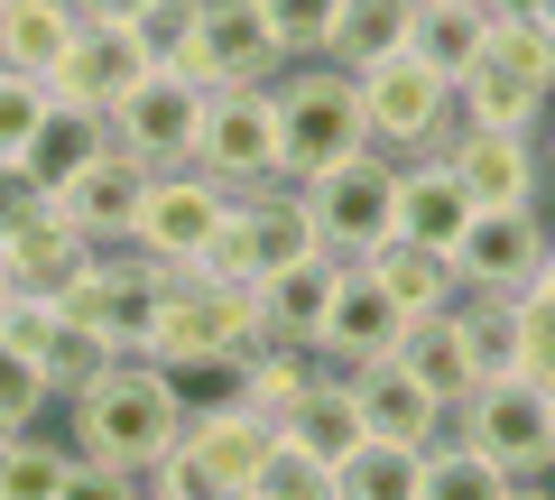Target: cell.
I'll return each instance as SVG.
<instances>
[{
	"label": "cell",
	"instance_id": "cell-1",
	"mask_svg": "<svg viewBox=\"0 0 555 500\" xmlns=\"http://www.w3.org/2000/svg\"><path fill=\"white\" fill-rule=\"evenodd\" d=\"M185 436V389L149 352H112L93 381L75 389V454L112 463V473H158V454Z\"/></svg>",
	"mask_w": 555,
	"mask_h": 500
},
{
	"label": "cell",
	"instance_id": "cell-2",
	"mask_svg": "<svg viewBox=\"0 0 555 500\" xmlns=\"http://www.w3.org/2000/svg\"><path fill=\"white\" fill-rule=\"evenodd\" d=\"M269 93H278V158H287V185H315V177H334L343 158H361V149H371L352 65L297 56Z\"/></svg>",
	"mask_w": 555,
	"mask_h": 500
},
{
	"label": "cell",
	"instance_id": "cell-3",
	"mask_svg": "<svg viewBox=\"0 0 555 500\" xmlns=\"http://www.w3.org/2000/svg\"><path fill=\"white\" fill-rule=\"evenodd\" d=\"M269 445H278V426H269V418H250L241 399L185 408V436L158 454V473H149V500H241Z\"/></svg>",
	"mask_w": 555,
	"mask_h": 500
},
{
	"label": "cell",
	"instance_id": "cell-4",
	"mask_svg": "<svg viewBox=\"0 0 555 500\" xmlns=\"http://www.w3.org/2000/svg\"><path fill=\"white\" fill-rule=\"evenodd\" d=\"M259 334V297L250 287H214L204 269H177L158 297V324H149V361L158 371H232Z\"/></svg>",
	"mask_w": 555,
	"mask_h": 500
},
{
	"label": "cell",
	"instance_id": "cell-5",
	"mask_svg": "<svg viewBox=\"0 0 555 500\" xmlns=\"http://www.w3.org/2000/svg\"><path fill=\"white\" fill-rule=\"evenodd\" d=\"M352 84H361V130H371V149H389V158H444V140L463 130L454 84L416 56V47L352 65Z\"/></svg>",
	"mask_w": 555,
	"mask_h": 500
},
{
	"label": "cell",
	"instance_id": "cell-6",
	"mask_svg": "<svg viewBox=\"0 0 555 500\" xmlns=\"http://www.w3.org/2000/svg\"><path fill=\"white\" fill-rule=\"evenodd\" d=\"M177 269L139 260V251H93V260L75 269V279L56 287L65 324H83V334H102L112 352H149V324H158V297Z\"/></svg>",
	"mask_w": 555,
	"mask_h": 500
},
{
	"label": "cell",
	"instance_id": "cell-7",
	"mask_svg": "<svg viewBox=\"0 0 555 500\" xmlns=\"http://www.w3.org/2000/svg\"><path fill=\"white\" fill-rule=\"evenodd\" d=\"M185 84L222 93V84H278L287 75V47L269 28V0H195V38L177 56Z\"/></svg>",
	"mask_w": 555,
	"mask_h": 500
},
{
	"label": "cell",
	"instance_id": "cell-8",
	"mask_svg": "<svg viewBox=\"0 0 555 500\" xmlns=\"http://www.w3.org/2000/svg\"><path fill=\"white\" fill-rule=\"evenodd\" d=\"M306 204H315V232H324L334 260H371L379 241H398V158L389 149H361L334 177L306 185Z\"/></svg>",
	"mask_w": 555,
	"mask_h": 500
},
{
	"label": "cell",
	"instance_id": "cell-9",
	"mask_svg": "<svg viewBox=\"0 0 555 500\" xmlns=\"http://www.w3.org/2000/svg\"><path fill=\"white\" fill-rule=\"evenodd\" d=\"M454 436H473L491 463H509L518 482L528 473H555V399L528 381V371H500V381H481L473 399L454 408Z\"/></svg>",
	"mask_w": 555,
	"mask_h": 500
},
{
	"label": "cell",
	"instance_id": "cell-10",
	"mask_svg": "<svg viewBox=\"0 0 555 500\" xmlns=\"http://www.w3.org/2000/svg\"><path fill=\"white\" fill-rule=\"evenodd\" d=\"M195 167H204V177H222L232 195L287 177V158H278V93H269V84H222V93L204 102Z\"/></svg>",
	"mask_w": 555,
	"mask_h": 500
},
{
	"label": "cell",
	"instance_id": "cell-11",
	"mask_svg": "<svg viewBox=\"0 0 555 500\" xmlns=\"http://www.w3.org/2000/svg\"><path fill=\"white\" fill-rule=\"evenodd\" d=\"M222 214H232V185L222 177H204V167H158V177H149V204H139V222H130V251L158 260V269H195L204 241L222 232Z\"/></svg>",
	"mask_w": 555,
	"mask_h": 500
},
{
	"label": "cell",
	"instance_id": "cell-12",
	"mask_svg": "<svg viewBox=\"0 0 555 500\" xmlns=\"http://www.w3.org/2000/svg\"><path fill=\"white\" fill-rule=\"evenodd\" d=\"M546 222H537V204H481L473 222H463L454 241V279L463 297H518V287L537 279V260H546Z\"/></svg>",
	"mask_w": 555,
	"mask_h": 500
},
{
	"label": "cell",
	"instance_id": "cell-13",
	"mask_svg": "<svg viewBox=\"0 0 555 500\" xmlns=\"http://www.w3.org/2000/svg\"><path fill=\"white\" fill-rule=\"evenodd\" d=\"M204 84H185L177 65H149V84H139L130 102L112 112V140L139 149L149 167H195V140H204Z\"/></svg>",
	"mask_w": 555,
	"mask_h": 500
},
{
	"label": "cell",
	"instance_id": "cell-14",
	"mask_svg": "<svg viewBox=\"0 0 555 500\" xmlns=\"http://www.w3.org/2000/svg\"><path fill=\"white\" fill-rule=\"evenodd\" d=\"M149 177H158V167L139 158V149L112 140L75 185H56V214L75 222L93 251H130V222H139V204H149Z\"/></svg>",
	"mask_w": 555,
	"mask_h": 500
},
{
	"label": "cell",
	"instance_id": "cell-15",
	"mask_svg": "<svg viewBox=\"0 0 555 500\" xmlns=\"http://www.w3.org/2000/svg\"><path fill=\"white\" fill-rule=\"evenodd\" d=\"M149 47L130 38V28H75V47H65L56 56V75H47V93L56 102H75V112H102L112 120L120 102L139 93V84H149Z\"/></svg>",
	"mask_w": 555,
	"mask_h": 500
},
{
	"label": "cell",
	"instance_id": "cell-16",
	"mask_svg": "<svg viewBox=\"0 0 555 500\" xmlns=\"http://www.w3.org/2000/svg\"><path fill=\"white\" fill-rule=\"evenodd\" d=\"M398 343H408V316L389 306V287L361 260H343L334 297H324V324H315V361L352 371V361H379V352H398Z\"/></svg>",
	"mask_w": 555,
	"mask_h": 500
},
{
	"label": "cell",
	"instance_id": "cell-17",
	"mask_svg": "<svg viewBox=\"0 0 555 500\" xmlns=\"http://www.w3.org/2000/svg\"><path fill=\"white\" fill-rule=\"evenodd\" d=\"M343 381H352V399H361V418H371V436H389V445H436L444 426H454V408H444L436 389L416 381V371H408L398 352L352 361Z\"/></svg>",
	"mask_w": 555,
	"mask_h": 500
},
{
	"label": "cell",
	"instance_id": "cell-18",
	"mask_svg": "<svg viewBox=\"0 0 555 500\" xmlns=\"http://www.w3.org/2000/svg\"><path fill=\"white\" fill-rule=\"evenodd\" d=\"M444 167L463 177L473 204H537V185H546V158H537L528 130H473L463 120L454 140H444Z\"/></svg>",
	"mask_w": 555,
	"mask_h": 500
},
{
	"label": "cell",
	"instance_id": "cell-19",
	"mask_svg": "<svg viewBox=\"0 0 555 500\" xmlns=\"http://www.w3.org/2000/svg\"><path fill=\"white\" fill-rule=\"evenodd\" d=\"M473 214H481V204L463 195V177L444 158H398V241H426V251L454 260V241H463Z\"/></svg>",
	"mask_w": 555,
	"mask_h": 500
},
{
	"label": "cell",
	"instance_id": "cell-20",
	"mask_svg": "<svg viewBox=\"0 0 555 500\" xmlns=\"http://www.w3.org/2000/svg\"><path fill=\"white\" fill-rule=\"evenodd\" d=\"M241 214H250V232H259V279H269V269H297V260H334L324 232H315L306 185H287V177H278V185H250Z\"/></svg>",
	"mask_w": 555,
	"mask_h": 500
},
{
	"label": "cell",
	"instance_id": "cell-21",
	"mask_svg": "<svg viewBox=\"0 0 555 500\" xmlns=\"http://www.w3.org/2000/svg\"><path fill=\"white\" fill-rule=\"evenodd\" d=\"M278 436L287 445H306V454H324V463H343L361 436H371V418H361V399H352V381H343L334 361H324L315 381H306V399L278 418Z\"/></svg>",
	"mask_w": 555,
	"mask_h": 500
},
{
	"label": "cell",
	"instance_id": "cell-22",
	"mask_svg": "<svg viewBox=\"0 0 555 500\" xmlns=\"http://www.w3.org/2000/svg\"><path fill=\"white\" fill-rule=\"evenodd\" d=\"M398 361H408V371L436 389L444 408H463V399L481 389V361H473V334H463V306H444V316H416L408 343H398Z\"/></svg>",
	"mask_w": 555,
	"mask_h": 500
},
{
	"label": "cell",
	"instance_id": "cell-23",
	"mask_svg": "<svg viewBox=\"0 0 555 500\" xmlns=\"http://www.w3.org/2000/svg\"><path fill=\"white\" fill-rule=\"evenodd\" d=\"M343 260H297V269H269V279L250 287L259 297V334L269 343H306L315 352V324H324V297H334Z\"/></svg>",
	"mask_w": 555,
	"mask_h": 500
},
{
	"label": "cell",
	"instance_id": "cell-24",
	"mask_svg": "<svg viewBox=\"0 0 555 500\" xmlns=\"http://www.w3.org/2000/svg\"><path fill=\"white\" fill-rule=\"evenodd\" d=\"M306 381H315V352H306V343H250V352L222 371V399H241L250 418L278 426L287 408L306 399Z\"/></svg>",
	"mask_w": 555,
	"mask_h": 500
},
{
	"label": "cell",
	"instance_id": "cell-25",
	"mask_svg": "<svg viewBox=\"0 0 555 500\" xmlns=\"http://www.w3.org/2000/svg\"><path fill=\"white\" fill-rule=\"evenodd\" d=\"M83 260H93V241H83L75 222L56 214V204H47L38 222H20V232L0 241V279H10V287H47V297H56V287L75 279Z\"/></svg>",
	"mask_w": 555,
	"mask_h": 500
},
{
	"label": "cell",
	"instance_id": "cell-26",
	"mask_svg": "<svg viewBox=\"0 0 555 500\" xmlns=\"http://www.w3.org/2000/svg\"><path fill=\"white\" fill-rule=\"evenodd\" d=\"M361 269H371V279L389 287V306H398L408 324H416V316H444V306L463 297L454 260H444V251H426V241H379V251H371Z\"/></svg>",
	"mask_w": 555,
	"mask_h": 500
},
{
	"label": "cell",
	"instance_id": "cell-27",
	"mask_svg": "<svg viewBox=\"0 0 555 500\" xmlns=\"http://www.w3.org/2000/svg\"><path fill=\"white\" fill-rule=\"evenodd\" d=\"M102 149H112V120H102V112H75V102H47V120H38V140L20 149V167L47 185V195H56V185H75L83 167L102 158Z\"/></svg>",
	"mask_w": 555,
	"mask_h": 500
},
{
	"label": "cell",
	"instance_id": "cell-28",
	"mask_svg": "<svg viewBox=\"0 0 555 500\" xmlns=\"http://www.w3.org/2000/svg\"><path fill=\"white\" fill-rule=\"evenodd\" d=\"M75 0H0V75H56V56L75 47Z\"/></svg>",
	"mask_w": 555,
	"mask_h": 500
},
{
	"label": "cell",
	"instance_id": "cell-29",
	"mask_svg": "<svg viewBox=\"0 0 555 500\" xmlns=\"http://www.w3.org/2000/svg\"><path fill=\"white\" fill-rule=\"evenodd\" d=\"M454 112L473 120V130H528V140H537V130H546V112H555V93H537V84H518L509 65L481 56L473 75L454 84Z\"/></svg>",
	"mask_w": 555,
	"mask_h": 500
},
{
	"label": "cell",
	"instance_id": "cell-30",
	"mask_svg": "<svg viewBox=\"0 0 555 500\" xmlns=\"http://www.w3.org/2000/svg\"><path fill=\"white\" fill-rule=\"evenodd\" d=\"M416 491H426V445L361 436L352 454L334 463V500H416Z\"/></svg>",
	"mask_w": 555,
	"mask_h": 500
},
{
	"label": "cell",
	"instance_id": "cell-31",
	"mask_svg": "<svg viewBox=\"0 0 555 500\" xmlns=\"http://www.w3.org/2000/svg\"><path fill=\"white\" fill-rule=\"evenodd\" d=\"M509 482H518L509 463H491L473 436L444 426V436L426 445V491H416V500H509Z\"/></svg>",
	"mask_w": 555,
	"mask_h": 500
},
{
	"label": "cell",
	"instance_id": "cell-32",
	"mask_svg": "<svg viewBox=\"0 0 555 500\" xmlns=\"http://www.w3.org/2000/svg\"><path fill=\"white\" fill-rule=\"evenodd\" d=\"M481 38H491V20H481V0H463V10H416V28H408V47L426 65H436L444 84H463L481 65Z\"/></svg>",
	"mask_w": 555,
	"mask_h": 500
},
{
	"label": "cell",
	"instance_id": "cell-33",
	"mask_svg": "<svg viewBox=\"0 0 555 500\" xmlns=\"http://www.w3.org/2000/svg\"><path fill=\"white\" fill-rule=\"evenodd\" d=\"M416 28V0H343V20H334V47L324 56L334 65H371V56H398Z\"/></svg>",
	"mask_w": 555,
	"mask_h": 500
},
{
	"label": "cell",
	"instance_id": "cell-34",
	"mask_svg": "<svg viewBox=\"0 0 555 500\" xmlns=\"http://www.w3.org/2000/svg\"><path fill=\"white\" fill-rule=\"evenodd\" d=\"M65 473H75V445L38 436V426L0 445V500H56V491H65Z\"/></svg>",
	"mask_w": 555,
	"mask_h": 500
},
{
	"label": "cell",
	"instance_id": "cell-35",
	"mask_svg": "<svg viewBox=\"0 0 555 500\" xmlns=\"http://www.w3.org/2000/svg\"><path fill=\"white\" fill-rule=\"evenodd\" d=\"M241 500H334V463L278 436L269 454H259V473H250V491H241Z\"/></svg>",
	"mask_w": 555,
	"mask_h": 500
},
{
	"label": "cell",
	"instance_id": "cell-36",
	"mask_svg": "<svg viewBox=\"0 0 555 500\" xmlns=\"http://www.w3.org/2000/svg\"><path fill=\"white\" fill-rule=\"evenodd\" d=\"M481 56L509 65V75H518V84H537V93H555V28H546V20H491Z\"/></svg>",
	"mask_w": 555,
	"mask_h": 500
},
{
	"label": "cell",
	"instance_id": "cell-37",
	"mask_svg": "<svg viewBox=\"0 0 555 500\" xmlns=\"http://www.w3.org/2000/svg\"><path fill=\"white\" fill-rule=\"evenodd\" d=\"M47 408H56L47 371H38L28 352H10V343H0V436H28V426H38Z\"/></svg>",
	"mask_w": 555,
	"mask_h": 500
},
{
	"label": "cell",
	"instance_id": "cell-38",
	"mask_svg": "<svg viewBox=\"0 0 555 500\" xmlns=\"http://www.w3.org/2000/svg\"><path fill=\"white\" fill-rule=\"evenodd\" d=\"M204 279L214 287H259V232H250V214H241V195H232V214H222V232L204 241Z\"/></svg>",
	"mask_w": 555,
	"mask_h": 500
},
{
	"label": "cell",
	"instance_id": "cell-39",
	"mask_svg": "<svg viewBox=\"0 0 555 500\" xmlns=\"http://www.w3.org/2000/svg\"><path fill=\"white\" fill-rule=\"evenodd\" d=\"M102 361H112V343H102V334H83V324H56V334H47V352H38V371H47V389H56V399H75V389L93 381Z\"/></svg>",
	"mask_w": 555,
	"mask_h": 500
},
{
	"label": "cell",
	"instance_id": "cell-40",
	"mask_svg": "<svg viewBox=\"0 0 555 500\" xmlns=\"http://www.w3.org/2000/svg\"><path fill=\"white\" fill-rule=\"evenodd\" d=\"M334 20H343V0H269V28H278V47H287V65L324 56V47H334Z\"/></svg>",
	"mask_w": 555,
	"mask_h": 500
},
{
	"label": "cell",
	"instance_id": "cell-41",
	"mask_svg": "<svg viewBox=\"0 0 555 500\" xmlns=\"http://www.w3.org/2000/svg\"><path fill=\"white\" fill-rule=\"evenodd\" d=\"M47 84L38 75H0V158H20L28 140H38V120H47Z\"/></svg>",
	"mask_w": 555,
	"mask_h": 500
},
{
	"label": "cell",
	"instance_id": "cell-42",
	"mask_svg": "<svg viewBox=\"0 0 555 500\" xmlns=\"http://www.w3.org/2000/svg\"><path fill=\"white\" fill-rule=\"evenodd\" d=\"M130 38L149 47L158 65H177V56H185V38H195V0H149V20H139Z\"/></svg>",
	"mask_w": 555,
	"mask_h": 500
},
{
	"label": "cell",
	"instance_id": "cell-43",
	"mask_svg": "<svg viewBox=\"0 0 555 500\" xmlns=\"http://www.w3.org/2000/svg\"><path fill=\"white\" fill-rule=\"evenodd\" d=\"M47 204H56V195H47V185H38V177H28V167H20V158H0V241L20 232V222H38V214H47Z\"/></svg>",
	"mask_w": 555,
	"mask_h": 500
},
{
	"label": "cell",
	"instance_id": "cell-44",
	"mask_svg": "<svg viewBox=\"0 0 555 500\" xmlns=\"http://www.w3.org/2000/svg\"><path fill=\"white\" fill-rule=\"evenodd\" d=\"M56 500H149V482H139V473H112V463H93V454H75V473H65Z\"/></svg>",
	"mask_w": 555,
	"mask_h": 500
},
{
	"label": "cell",
	"instance_id": "cell-45",
	"mask_svg": "<svg viewBox=\"0 0 555 500\" xmlns=\"http://www.w3.org/2000/svg\"><path fill=\"white\" fill-rule=\"evenodd\" d=\"M75 20L83 28H139V20H149V0H75Z\"/></svg>",
	"mask_w": 555,
	"mask_h": 500
},
{
	"label": "cell",
	"instance_id": "cell-46",
	"mask_svg": "<svg viewBox=\"0 0 555 500\" xmlns=\"http://www.w3.org/2000/svg\"><path fill=\"white\" fill-rule=\"evenodd\" d=\"M546 0H481V20H537Z\"/></svg>",
	"mask_w": 555,
	"mask_h": 500
},
{
	"label": "cell",
	"instance_id": "cell-47",
	"mask_svg": "<svg viewBox=\"0 0 555 500\" xmlns=\"http://www.w3.org/2000/svg\"><path fill=\"white\" fill-rule=\"evenodd\" d=\"M509 500H555V491H546V473H528V482H509Z\"/></svg>",
	"mask_w": 555,
	"mask_h": 500
},
{
	"label": "cell",
	"instance_id": "cell-48",
	"mask_svg": "<svg viewBox=\"0 0 555 500\" xmlns=\"http://www.w3.org/2000/svg\"><path fill=\"white\" fill-rule=\"evenodd\" d=\"M537 158H546V185H555V112H546V130H537Z\"/></svg>",
	"mask_w": 555,
	"mask_h": 500
},
{
	"label": "cell",
	"instance_id": "cell-49",
	"mask_svg": "<svg viewBox=\"0 0 555 500\" xmlns=\"http://www.w3.org/2000/svg\"><path fill=\"white\" fill-rule=\"evenodd\" d=\"M416 10H463V0H416Z\"/></svg>",
	"mask_w": 555,
	"mask_h": 500
},
{
	"label": "cell",
	"instance_id": "cell-50",
	"mask_svg": "<svg viewBox=\"0 0 555 500\" xmlns=\"http://www.w3.org/2000/svg\"><path fill=\"white\" fill-rule=\"evenodd\" d=\"M0 316H10V279H0Z\"/></svg>",
	"mask_w": 555,
	"mask_h": 500
},
{
	"label": "cell",
	"instance_id": "cell-51",
	"mask_svg": "<svg viewBox=\"0 0 555 500\" xmlns=\"http://www.w3.org/2000/svg\"><path fill=\"white\" fill-rule=\"evenodd\" d=\"M537 20H546V28H555V0H546V10H537Z\"/></svg>",
	"mask_w": 555,
	"mask_h": 500
},
{
	"label": "cell",
	"instance_id": "cell-52",
	"mask_svg": "<svg viewBox=\"0 0 555 500\" xmlns=\"http://www.w3.org/2000/svg\"><path fill=\"white\" fill-rule=\"evenodd\" d=\"M0 445H10V436H0Z\"/></svg>",
	"mask_w": 555,
	"mask_h": 500
}]
</instances>
